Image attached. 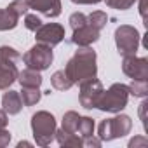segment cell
Returning a JSON list of instances; mask_svg holds the SVG:
<instances>
[{
	"label": "cell",
	"instance_id": "obj_1",
	"mask_svg": "<svg viewBox=\"0 0 148 148\" xmlns=\"http://www.w3.org/2000/svg\"><path fill=\"white\" fill-rule=\"evenodd\" d=\"M64 73L73 84H80L87 79H94L98 73L96 52L91 47H79L64 66Z\"/></svg>",
	"mask_w": 148,
	"mask_h": 148
},
{
	"label": "cell",
	"instance_id": "obj_2",
	"mask_svg": "<svg viewBox=\"0 0 148 148\" xmlns=\"http://www.w3.org/2000/svg\"><path fill=\"white\" fill-rule=\"evenodd\" d=\"M56 129H58V125H56V119L52 113H49L45 110L33 113L32 132H33V138L38 146H49L56 136Z\"/></svg>",
	"mask_w": 148,
	"mask_h": 148
},
{
	"label": "cell",
	"instance_id": "obj_3",
	"mask_svg": "<svg viewBox=\"0 0 148 148\" xmlns=\"http://www.w3.org/2000/svg\"><path fill=\"white\" fill-rule=\"evenodd\" d=\"M129 99V89L125 84H113L108 91H103L101 98L98 99L96 108L101 112H110V113H120L127 106Z\"/></svg>",
	"mask_w": 148,
	"mask_h": 148
},
{
	"label": "cell",
	"instance_id": "obj_4",
	"mask_svg": "<svg viewBox=\"0 0 148 148\" xmlns=\"http://www.w3.org/2000/svg\"><path fill=\"white\" fill-rule=\"evenodd\" d=\"M132 120L129 115H117L113 119H106L98 127V136L101 141H112L117 138H124L131 132Z\"/></svg>",
	"mask_w": 148,
	"mask_h": 148
},
{
	"label": "cell",
	"instance_id": "obj_5",
	"mask_svg": "<svg viewBox=\"0 0 148 148\" xmlns=\"http://www.w3.org/2000/svg\"><path fill=\"white\" fill-rule=\"evenodd\" d=\"M141 35L131 25H120L115 30V45L120 56H134L139 47Z\"/></svg>",
	"mask_w": 148,
	"mask_h": 148
},
{
	"label": "cell",
	"instance_id": "obj_6",
	"mask_svg": "<svg viewBox=\"0 0 148 148\" xmlns=\"http://www.w3.org/2000/svg\"><path fill=\"white\" fill-rule=\"evenodd\" d=\"M54 54H52V47L37 42L30 51H26L23 54V61L26 64V68L37 70V71H44L52 64Z\"/></svg>",
	"mask_w": 148,
	"mask_h": 148
},
{
	"label": "cell",
	"instance_id": "obj_7",
	"mask_svg": "<svg viewBox=\"0 0 148 148\" xmlns=\"http://www.w3.org/2000/svg\"><path fill=\"white\" fill-rule=\"evenodd\" d=\"M103 84L94 77V79H87L84 82H80V94H79V101L84 108L92 110L98 105V99L103 94Z\"/></svg>",
	"mask_w": 148,
	"mask_h": 148
},
{
	"label": "cell",
	"instance_id": "obj_8",
	"mask_svg": "<svg viewBox=\"0 0 148 148\" xmlns=\"http://www.w3.org/2000/svg\"><path fill=\"white\" fill-rule=\"evenodd\" d=\"M122 71L132 80H148V59L134 56H124Z\"/></svg>",
	"mask_w": 148,
	"mask_h": 148
},
{
	"label": "cell",
	"instance_id": "obj_9",
	"mask_svg": "<svg viewBox=\"0 0 148 148\" xmlns=\"http://www.w3.org/2000/svg\"><path fill=\"white\" fill-rule=\"evenodd\" d=\"M35 38L40 44H45L49 47L58 45L63 38H64V28L58 23H47V25H40L35 30Z\"/></svg>",
	"mask_w": 148,
	"mask_h": 148
},
{
	"label": "cell",
	"instance_id": "obj_10",
	"mask_svg": "<svg viewBox=\"0 0 148 148\" xmlns=\"http://www.w3.org/2000/svg\"><path fill=\"white\" fill-rule=\"evenodd\" d=\"M98 40H99V30L92 28L89 23L80 26V28H75L73 35H71V42L79 47H91Z\"/></svg>",
	"mask_w": 148,
	"mask_h": 148
},
{
	"label": "cell",
	"instance_id": "obj_11",
	"mask_svg": "<svg viewBox=\"0 0 148 148\" xmlns=\"http://www.w3.org/2000/svg\"><path fill=\"white\" fill-rule=\"evenodd\" d=\"M26 4L47 18H58L61 14V0H26Z\"/></svg>",
	"mask_w": 148,
	"mask_h": 148
},
{
	"label": "cell",
	"instance_id": "obj_12",
	"mask_svg": "<svg viewBox=\"0 0 148 148\" xmlns=\"http://www.w3.org/2000/svg\"><path fill=\"white\" fill-rule=\"evenodd\" d=\"M18 73L19 70L16 64L0 61V89H9L18 80Z\"/></svg>",
	"mask_w": 148,
	"mask_h": 148
},
{
	"label": "cell",
	"instance_id": "obj_13",
	"mask_svg": "<svg viewBox=\"0 0 148 148\" xmlns=\"http://www.w3.org/2000/svg\"><path fill=\"white\" fill-rule=\"evenodd\" d=\"M2 106L7 112V115H18L23 108V99L18 91H7L2 96Z\"/></svg>",
	"mask_w": 148,
	"mask_h": 148
},
{
	"label": "cell",
	"instance_id": "obj_14",
	"mask_svg": "<svg viewBox=\"0 0 148 148\" xmlns=\"http://www.w3.org/2000/svg\"><path fill=\"white\" fill-rule=\"evenodd\" d=\"M18 82L21 84V87H40L42 86V75L37 70L26 68V70L18 73Z\"/></svg>",
	"mask_w": 148,
	"mask_h": 148
},
{
	"label": "cell",
	"instance_id": "obj_15",
	"mask_svg": "<svg viewBox=\"0 0 148 148\" xmlns=\"http://www.w3.org/2000/svg\"><path fill=\"white\" fill-rule=\"evenodd\" d=\"M56 139H58V143L61 145V146H70V148H80V146H84V138H80L79 134H75V132H66V131H63V129H56V136H54Z\"/></svg>",
	"mask_w": 148,
	"mask_h": 148
},
{
	"label": "cell",
	"instance_id": "obj_16",
	"mask_svg": "<svg viewBox=\"0 0 148 148\" xmlns=\"http://www.w3.org/2000/svg\"><path fill=\"white\" fill-rule=\"evenodd\" d=\"M51 86L56 91H68V89H71L75 84L70 80V77L64 73V70H58V71L52 73V77H51Z\"/></svg>",
	"mask_w": 148,
	"mask_h": 148
},
{
	"label": "cell",
	"instance_id": "obj_17",
	"mask_svg": "<svg viewBox=\"0 0 148 148\" xmlns=\"http://www.w3.org/2000/svg\"><path fill=\"white\" fill-rule=\"evenodd\" d=\"M19 96L23 99V106H33V105H37L40 101L42 92H40L38 87H23Z\"/></svg>",
	"mask_w": 148,
	"mask_h": 148
},
{
	"label": "cell",
	"instance_id": "obj_18",
	"mask_svg": "<svg viewBox=\"0 0 148 148\" xmlns=\"http://www.w3.org/2000/svg\"><path fill=\"white\" fill-rule=\"evenodd\" d=\"M19 18L14 16L7 7L0 9V32H7V30H14L18 26Z\"/></svg>",
	"mask_w": 148,
	"mask_h": 148
},
{
	"label": "cell",
	"instance_id": "obj_19",
	"mask_svg": "<svg viewBox=\"0 0 148 148\" xmlns=\"http://www.w3.org/2000/svg\"><path fill=\"white\" fill-rule=\"evenodd\" d=\"M79 119H80V115H79L77 112H73V110L66 112V113L63 115L61 129L66 131V132H75V134H77V124H79Z\"/></svg>",
	"mask_w": 148,
	"mask_h": 148
},
{
	"label": "cell",
	"instance_id": "obj_20",
	"mask_svg": "<svg viewBox=\"0 0 148 148\" xmlns=\"http://www.w3.org/2000/svg\"><path fill=\"white\" fill-rule=\"evenodd\" d=\"M77 134L80 138H89L94 134V120L91 117H80L79 124H77Z\"/></svg>",
	"mask_w": 148,
	"mask_h": 148
},
{
	"label": "cell",
	"instance_id": "obj_21",
	"mask_svg": "<svg viewBox=\"0 0 148 148\" xmlns=\"http://www.w3.org/2000/svg\"><path fill=\"white\" fill-rule=\"evenodd\" d=\"M21 59V54L9 45H2L0 47V61L2 63H11V64H18V61Z\"/></svg>",
	"mask_w": 148,
	"mask_h": 148
},
{
	"label": "cell",
	"instance_id": "obj_22",
	"mask_svg": "<svg viewBox=\"0 0 148 148\" xmlns=\"http://www.w3.org/2000/svg\"><path fill=\"white\" fill-rule=\"evenodd\" d=\"M106 21H108V16H106V12H103V11H94V12H91V14L87 16V23H89L92 28L99 30V32L106 26Z\"/></svg>",
	"mask_w": 148,
	"mask_h": 148
},
{
	"label": "cell",
	"instance_id": "obj_23",
	"mask_svg": "<svg viewBox=\"0 0 148 148\" xmlns=\"http://www.w3.org/2000/svg\"><path fill=\"white\" fill-rule=\"evenodd\" d=\"M129 94H132L134 98H145L148 94V82L146 80H132L129 86Z\"/></svg>",
	"mask_w": 148,
	"mask_h": 148
},
{
	"label": "cell",
	"instance_id": "obj_24",
	"mask_svg": "<svg viewBox=\"0 0 148 148\" xmlns=\"http://www.w3.org/2000/svg\"><path fill=\"white\" fill-rule=\"evenodd\" d=\"M7 9H9V11H11L14 16L21 18V16H25V14L28 12L30 5L26 4V0H12V2L7 5Z\"/></svg>",
	"mask_w": 148,
	"mask_h": 148
},
{
	"label": "cell",
	"instance_id": "obj_25",
	"mask_svg": "<svg viewBox=\"0 0 148 148\" xmlns=\"http://www.w3.org/2000/svg\"><path fill=\"white\" fill-rule=\"evenodd\" d=\"M106 5L112 7V9H117V11H127L131 9L138 0H105Z\"/></svg>",
	"mask_w": 148,
	"mask_h": 148
},
{
	"label": "cell",
	"instance_id": "obj_26",
	"mask_svg": "<svg viewBox=\"0 0 148 148\" xmlns=\"http://www.w3.org/2000/svg\"><path fill=\"white\" fill-rule=\"evenodd\" d=\"M84 25H87V16L86 14H82V12H73L71 16H70V26L75 30V28H80V26H84Z\"/></svg>",
	"mask_w": 148,
	"mask_h": 148
},
{
	"label": "cell",
	"instance_id": "obj_27",
	"mask_svg": "<svg viewBox=\"0 0 148 148\" xmlns=\"http://www.w3.org/2000/svg\"><path fill=\"white\" fill-rule=\"evenodd\" d=\"M42 25V21H40V18L37 16V14H25V26L28 28V30H32V32H35L38 26Z\"/></svg>",
	"mask_w": 148,
	"mask_h": 148
},
{
	"label": "cell",
	"instance_id": "obj_28",
	"mask_svg": "<svg viewBox=\"0 0 148 148\" xmlns=\"http://www.w3.org/2000/svg\"><path fill=\"white\" fill-rule=\"evenodd\" d=\"M11 143V132L7 129H0V148L7 146Z\"/></svg>",
	"mask_w": 148,
	"mask_h": 148
},
{
	"label": "cell",
	"instance_id": "obj_29",
	"mask_svg": "<svg viewBox=\"0 0 148 148\" xmlns=\"http://www.w3.org/2000/svg\"><path fill=\"white\" fill-rule=\"evenodd\" d=\"M146 145H148V141H146V138H143V136L134 138V139L129 141V146H131V148H136V146H146Z\"/></svg>",
	"mask_w": 148,
	"mask_h": 148
},
{
	"label": "cell",
	"instance_id": "obj_30",
	"mask_svg": "<svg viewBox=\"0 0 148 148\" xmlns=\"http://www.w3.org/2000/svg\"><path fill=\"white\" fill-rule=\"evenodd\" d=\"M146 106H148V101H143V103L139 105V117H141L143 127H146V115H145V112H146Z\"/></svg>",
	"mask_w": 148,
	"mask_h": 148
},
{
	"label": "cell",
	"instance_id": "obj_31",
	"mask_svg": "<svg viewBox=\"0 0 148 148\" xmlns=\"http://www.w3.org/2000/svg\"><path fill=\"white\" fill-rule=\"evenodd\" d=\"M7 122H9L7 112H5L4 108H0V129H5V127H7Z\"/></svg>",
	"mask_w": 148,
	"mask_h": 148
},
{
	"label": "cell",
	"instance_id": "obj_32",
	"mask_svg": "<svg viewBox=\"0 0 148 148\" xmlns=\"http://www.w3.org/2000/svg\"><path fill=\"white\" fill-rule=\"evenodd\" d=\"M146 4H148V0H139V14L143 21H146Z\"/></svg>",
	"mask_w": 148,
	"mask_h": 148
},
{
	"label": "cell",
	"instance_id": "obj_33",
	"mask_svg": "<svg viewBox=\"0 0 148 148\" xmlns=\"http://www.w3.org/2000/svg\"><path fill=\"white\" fill-rule=\"evenodd\" d=\"M73 4H79V5H92V4H99L103 0H71Z\"/></svg>",
	"mask_w": 148,
	"mask_h": 148
},
{
	"label": "cell",
	"instance_id": "obj_34",
	"mask_svg": "<svg viewBox=\"0 0 148 148\" xmlns=\"http://www.w3.org/2000/svg\"><path fill=\"white\" fill-rule=\"evenodd\" d=\"M18 146L21 148V146H30V143L28 141H21V143H18Z\"/></svg>",
	"mask_w": 148,
	"mask_h": 148
}]
</instances>
